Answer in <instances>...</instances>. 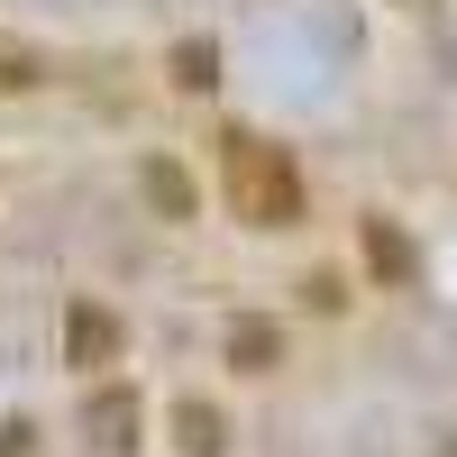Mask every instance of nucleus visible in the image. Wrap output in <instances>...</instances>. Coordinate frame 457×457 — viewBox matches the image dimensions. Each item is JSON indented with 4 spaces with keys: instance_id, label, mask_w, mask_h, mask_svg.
Segmentation results:
<instances>
[{
    "instance_id": "obj_1",
    "label": "nucleus",
    "mask_w": 457,
    "mask_h": 457,
    "mask_svg": "<svg viewBox=\"0 0 457 457\" xmlns=\"http://www.w3.org/2000/svg\"><path fill=\"white\" fill-rule=\"evenodd\" d=\"M220 193H228V211H238L247 228H293V220H302V174H293V156H284V146H265V137H247V129L220 137Z\"/></svg>"
},
{
    "instance_id": "obj_2",
    "label": "nucleus",
    "mask_w": 457,
    "mask_h": 457,
    "mask_svg": "<svg viewBox=\"0 0 457 457\" xmlns=\"http://www.w3.org/2000/svg\"><path fill=\"white\" fill-rule=\"evenodd\" d=\"M83 430H92V448L129 457V448H137V430H146V403H137V385H101V394L83 403Z\"/></svg>"
},
{
    "instance_id": "obj_3",
    "label": "nucleus",
    "mask_w": 457,
    "mask_h": 457,
    "mask_svg": "<svg viewBox=\"0 0 457 457\" xmlns=\"http://www.w3.org/2000/svg\"><path fill=\"white\" fill-rule=\"evenodd\" d=\"M110 357H120V320L101 302H73L64 312V366H110Z\"/></svg>"
},
{
    "instance_id": "obj_4",
    "label": "nucleus",
    "mask_w": 457,
    "mask_h": 457,
    "mask_svg": "<svg viewBox=\"0 0 457 457\" xmlns=\"http://www.w3.org/2000/svg\"><path fill=\"white\" fill-rule=\"evenodd\" d=\"M137 193L156 202L165 220H193V174H183L174 156H146V165H137Z\"/></svg>"
},
{
    "instance_id": "obj_5",
    "label": "nucleus",
    "mask_w": 457,
    "mask_h": 457,
    "mask_svg": "<svg viewBox=\"0 0 457 457\" xmlns=\"http://www.w3.org/2000/svg\"><path fill=\"white\" fill-rule=\"evenodd\" d=\"M275 357H284V329H275V320H256V312L228 320V366H238V375H265Z\"/></svg>"
},
{
    "instance_id": "obj_6",
    "label": "nucleus",
    "mask_w": 457,
    "mask_h": 457,
    "mask_svg": "<svg viewBox=\"0 0 457 457\" xmlns=\"http://www.w3.org/2000/svg\"><path fill=\"white\" fill-rule=\"evenodd\" d=\"M366 265H375L385 284H411V275H421V256H411V238H403L394 220H366Z\"/></svg>"
},
{
    "instance_id": "obj_7",
    "label": "nucleus",
    "mask_w": 457,
    "mask_h": 457,
    "mask_svg": "<svg viewBox=\"0 0 457 457\" xmlns=\"http://www.w3.org/2000/svg\"><path fill=\"white\" fill-rule=\"evenodd\" d=\"M174 448L183 457H220L228 448V421H220L211 403H174Z\"/></svg>"
},
{
    "instance_id": "obj_8",
    "label": "nucleus",
    "mask_w": 457,
    "mask_h": 457,
    "mask_svg": "<svg viewBox=\"0 0 457 457\" xmlns=\"http://www.w3.org/2000/svg\"><path fill=\"white\" fill-rule=\"evenodd\" d=\"M174 83L183 92H211L220 83V46H211V37H183V46H174Z\"/></svg>"
}]
</instances>
